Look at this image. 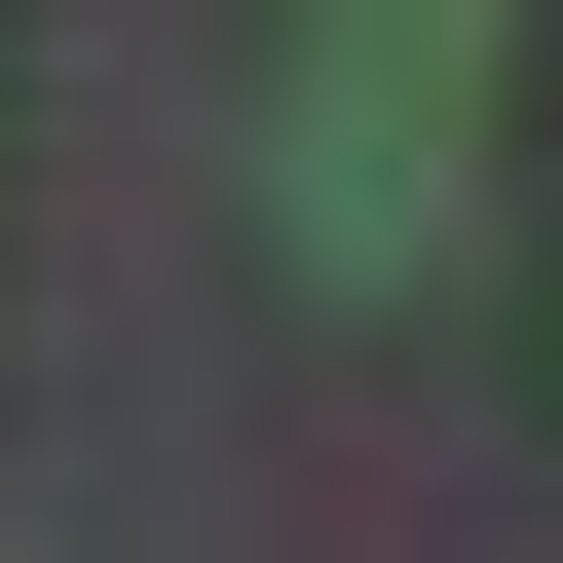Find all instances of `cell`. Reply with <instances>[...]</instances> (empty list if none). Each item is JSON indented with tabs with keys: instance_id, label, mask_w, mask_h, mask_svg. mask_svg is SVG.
I'll return each instance as SVG.
<instances>
[{
	"instance_id": "cell-1",
	"label": "cell",
	"mask_w": 563,
	"mask_h": 563,
	"mask_svg": "<svg viewBox=\"0 0 563 563\" xmlns=\"http://www.w3.org/2000/svg\"><path fill=\"white\" fill-rule=\"evenodd\" d=\"M263 225H301L339 301H413V263L488 225V0H301V76H263Z\"/></svg>"
}]
</instances>
